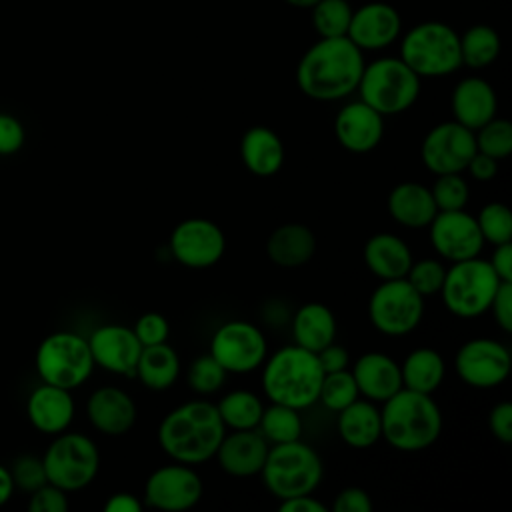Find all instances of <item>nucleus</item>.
Instances as JSON below:
<instances>
[{
    "label": "nucleus",
    "mask_w": 512,
    "mask_h": 512,
    "mask_svg": "<svg viewBox=\"0 0 512 512\" xmlns=\"http://www.w3.org/2000/svg\"><path fill=\"white\" fill-rule=\"evenodd\" d=\"M260 476L274 498L286 500L292 496L312 494L322 482L324 464L310 444L292 440L272 444L268 448Z\"/></svg>",
    "instance_id": "nucleus-6"
},
{
    "label": "nucleus",
    "mask_w": 512,
    "mask_h": 512,
    "mask_svg": "<svg viewBox=\"0 0 512 512\" xmlns=\"http://www.w3.org/2000/svg\"><path fill=\"white\" fill-rule=\"evenodd\" d=\"M402 34V16L388 2H366L352 10L346 36L362 52H378L392 46Z\"/></svg>",
    "instance_id": "nucleus-18"
},
{
    "label": "nucleus",
    "mask_w": 512,
    "mask_h": 512,
    "mask_svg": "<svg viewBox=\"0 0 512 512\" xmlns=\"http://www.w3.org/2000/svg\"><path fill=\"white\" fill-rule=\"evenodd\" d=\"M170 254L186 268H210L226 252L224 230L208 218H186L178 222L168 240Z\"/></svg>",
    "instance_id": "nucleus-15"
},
{
    "label": "nucleus",
    "mask_w": 512,
    "mask_h": 512,
    "mask_svg": "<svg viewBox=\"0 0 512 512\" xmlns=\"http://www.w3.org/2000/svg\"><path fill=\"white\" fill-rule=\"evenodd\" d=\"M424 316V296L406 278L380 280L368 298V318L384 336H406Z\"/></svg>",
    "instance_id": "nucleus-11"
},
{
    "label": "nucleus",
    "mask_w": 512,
    "mask_h": 512,
    "mask_svg": "<svg viewBox=\"0 0 512 512\" xmlns=\"http://www.w3.org/2000/svg\"><path fill=\"white\" fill-rule=\"evenodd\" d=\"M280 512H328V506L312 494H302L280 500Z\"/></svg>",
    "instance_id": "nucleus-54"
},
{
    "label": "nucleus",
    "mask_w": 512,
    "mask_h": 512,
    "mask_svg": "<svg viewBox=\"0 0 512 512\" xmlns=\"http://www.w3.org/2000/svg\"><path fill=\"white\" fill-rule=\"evenodd\" d=\"M144 506L142 500H138L134 494L130 492H116L112 494L106 504L104 510L106 512H140Z\"/></svg>",
    "instance_id": "nucleus-55"
},
{
    "label": "nucleus",
    "mask_w": 512,
    "mask_h": 512,
    "mask_svg": "<svg viewBox=\"0 0 512 512\" xmlns=\"http://www.w3.org/2000/svg\"><path fill=\"white\" fill-rule=\"evenodd\" d=\"M218 416L226 430H252L258 426L264 404L258 394L250 390H230L216 404Z\"/></svg>",
    "instance_id": "nucleus-35"
},
{
    "label": "nucleus",
    "mask_w": 512,
    "mask_h": 512,
    "mask_svg": "<svg viewBox=\"0 0 512 512\" xmlns=\"http://www.w3.org/2000/svg\"><path fill=\"white\" fill-rule=\"evenodd\" d=\"M382 438L400 452L430 448L442 432V412L432 394L400 388L380 408Z\"/></svg>",
    "instance_id": "nucleus-3"
},
{
    "label": "nucleus",
    "mask_w": 512,
    "mask_h": 512,
    "mask_svg": "<svg viewBox=\"0 0 512 512\" xmlns=\"http://www.w3.org/2000/svg\"><path fill=\"white\" fill-rule=\"evenodd\" d=\"M334 136L344 150L366 154L384 138V116L360 98L352 100L336 112Z\"/></svg>",
    "instance_id": "nucleus-20"
},
{
    "label": "nucleus",
    "mask_w": 512,
    "mask_h": 512,
    "mask_svg": "<svg viewBox=\"0 0 512 512\" xmlns=\"http://www.w3.org/2000/svg\"><path fill=\"white\" fill-rule=\"evenodd\" d=\"M352 10L354 8L348 0H318L310 8V22L318 38L346 36Z\"/></svg>",
    "instance_id": "nucleus-37"
},
{
    "label": "nucleus",
    "mask_w": 512,
    "mask_h": 512,
    "mask_svg": "<svg viewBox=\"0 0 512 512\" xmlns=\"http://www.w3.org/2000/svg\"><path fill=\"white\" fill-rule=\"evenodd\" d=\"M226 376H228V372L208 352L190 362L188 372H186V382H188L190 390H194L196 394L208 396V394L218 392L224 386Z\"/></svg>",
    "instance_id": "nucleus-41"
},
{
    "label": "nucleus",
    "mask_w": 512,
    "mask_h": 512,
    "mask_svg": "<svg viewBox=\"0 0 512 512\" xmlns=\"http://www.w3.org/2000/svg\"><path fill=\"white\" fill-rule=\"evenodd\" d=\"M204 484L190 464L174 462L156 468L144 484V504L156 510L182 512L196 506Z\"/></svg>",
    "instance_id": "nucleus-16"
},
{
    "label": "nucleus",
    "mask_w": 512,
    "mask_h": 512,
    "mask_svg": "<svg viewBox=\"0 0 512 512\" xmlns=\"http://www.w3.org/2000/svg\"><path fill=\"white\" fill-rule=\"evenodd\" d=\"M226 426L208 400H188L170 410L158 426V444L166 456L182 464H202L214 458Z\"/></svg>",
    "instance_id": "nucleus-2"
},
{
    "label": "nucleus",
    "mask_w": 512,
    "mask_h": 512,
    "mask_svg": "<svg viewBox=\"0 0 512 512\" xmlns=\"http://www.w3.org/2000/svg\"><path fill=\"white\" fill-rule=\"evenodd\" d=\"M476 150L496 160H504L512 152V124L506 118L494 116L484 126L474 130Z\"/></svg>",
    "instance_id": "nucleus-39"
},
{
    "label": "nucleus",
    "mask_w": 512,
    "mask_h": 512,
    "mask_svg": "<svg viewBox=\"0 0 512 512\" xmlns=\"http://www.w3.org/2000/svg\"><path fill=\"white\" fill-rule=\"evenodd\" d=\"M444 276H446V266L440 260L422 258V260L412 262V266L404 278L410 282V286L416 292H420L426 298V296L440 294Z\"/></svg>",
    "instance_id": "nucleus-43"
},
{
    "label": "nucleus",
    "mask_w": 512,
    "mask_h": 512,
    "mask_svg": "<svg viewBox=\"0 0 512 512\" xmlns=\"http://www.w3.org/2000/svg\"><path fill=\"white\" fill-rule=\"evenodd\" d=\"M374 504L370 494L360 486H348L340 490L328 510L332 512H372Z\"/></svg>",
    "instance_id": "nucleus-47"
},
{
    "label": "nucleus",
    "mask_w": 512,
    "mask_h": 512,
    "mask_svg": "<svg viewBox=\"0 0 512 512\" xmlns=\"http://www.w3.org/2000/svg\"><path fill=\"white\" fill-rule=\"evenodd\" d=\"M430 194L438 210H464L470 200V188L462 172L440 174L434 180Z\"/></svg>",
    "instance_id": "nucleus-42"
},
{
    "label": "nucleus",
    "mask_w": 512,
    "mask_h": 512,
    "mask_svg": "<svg viewBox=\"0 0 512 512\" xmlns=\"http://www.w3.org/2000/svg\"><path fill=\"white\" fill-rule=\"evenodd\" d=\"M270 444L266 438L256 430H232L226 432L222 442L218 444L214 458L230 476L248 478L260 474Z\"/></svg>",
    "instance_id": "nucleus-21"
},
{
    "label": "nucleus",
    "mask_w": 512,
    "mask_h": 512,
    "mask_svg": "<svg viewBox=\"0 0 512 512\" xmlns=\"http://www.w3.org/2000/svg\"><path fill=\"white\" fill-rule=\"evenodd\" d=\"M474 218L484 242L496 246L512 240V214L504 202L484 204Z\"/></svg>",
    "instance_id": "nucleus-40"
},
{
    "label": "nucleus",
    "mask_w": 512,
    "mask_h": 512,
    "mask_svg": "<svg viewBox=\"0 0 512 512\" xmlns=\"http://www.w3.org/2000/svg\"><path fill=\"white\" fill-rule=\"evenodd\" d=\"M46 480L64 492L92 484L100 470V452L92 438L80 432H60L42 456Z\"/></svg>",
    "instance_id": "nucleus-10"
},
{
    "label": "nucleus",
    "mask_w": 512,
    "mask_h": 512,
    "mask_svg": "<svg viewBox=\"0 0 512 512\" xmlns=\"http://www.w3.org/2000/svg\"><path fill=\"white\" fill-rule=\"evenodd\" d=\"M294 344L318 352L336 336V316L322 302H306L292 316Z\"/></svg>",
    "instance_id": "nucleus-31"
},
{
    "label": "nucleus",
    "mask_w": 512,
    "mask_h": 512,
    "mask_svg": "<svg viewBox=\"0 0 512 512\" xmlns=\"http://www.w3.org/2000/svg\"><path fill=\"white\" fill-rule=\"evenodd\" d=\"M488 430L502 444L512 442V404L508 400L492 406L488 414Z\"/></svg>",
    "instance_id": "nucleus-50"
},
{
    "label": "nucleus",
    "mask_w": 512,
    "mask_h": 512,
    "mask_svg": "<svg viewBox=\"0 0 512 512\" xmlns=\"http://www.w3.org/2000/svg\"><path fill=\"white\" fill-rule=\"evenodd\" d=\"M500 282L490 262L480 256L450 262L440 288L442 304L458 318H476L488 312Z\"/></svg>",
    "instance_id": "nucleus-8"
},
{
    "label": "nucleus",
    "mask_w": 512,
    "mask_h": 512,
    "mask_svg": "<svg viewBox=\"0 0 512 512\" xmlns=\"http://www.w3.org/2000/svg\"><path fill=\"white\" fill-rule=\"evenodd\" d=\"M90 424L106 436H124L136 424V402L118 386L96 388L86 402Z\"/></svg>",
    "instance_id": "nucleus-22"
},
{
    "label": "nucleus",
    "mask_w": 512,
    "mask_h": 512,
    "mask_svg": "<svg viewBox=\"0 0 512 512\" xmlns=\"http://www.w3.org/2000/svg\"><path fill=\"white\" fill-rule=\"evenodd\" d=\"M318 356V362H320V368L324 374L328 372H338V370H344L348 368L350 364V354L344 346L336 344V342H330L328 346H324L322 350L316 352Z\"/></svg>",
    "instance_id": "nucleus-51"
},
{
    "label": "nucleus",
    "mask_w": 512,
    "mask_h": 512,
    "mask_svg": "<svg viewBox=\"0 0 512 512\" xmlns=\"http://www.w3.org/2000/svg\"><path fill=\"white\" fill-rule=\"evenodd\" d=\"M316 252L314 232L300 222L280 224L266 240V256L280 268H298Z\"/></svg>",
    "instance_id": "nucleus-29"
},
{
    "label": "nucleus",
    "mask_w": 512,
    "mask_h": 512,
    "mask_svg": "<svg viewBox=\"0 0 512 512\" xmlns=\"http://www.w3.org/2000/svg\"><path fill=\"white\" fill-rule=\"evenodd\" d=\"M474 152V132L456 120L432 126L420 144L422 164L436 176L464 172Z\"/></svg>",
    "instance_id": "nucleus-14"
},
{
    "label": "nucleus",
    "mask_w": 512,
    "mask_h": 512,
    "mask_svg": "<svg viewBox=\"0 0 512 512\" xmlns=\"http://www.w3.org/2000/svg\"><path fill=\"white\" fill-rule=\"evenodd\" d=\"M356 398H360V392L348 368L324 374L320 392H318V402H322L328 410L340 412L342 408L352 404Z\"/></svg>",
    "instance_id": "nucleus-38"
},
{
    "label": "nucleus",
    "mask_w": 512,
    "mask_h": 512,
    "mask_svg": "<svg viewBox=\"0 0 512 512\" xmlns=\"http://www.w3.org/2000/svg\"><path fill=\"white\" fill-rule=\"evenodd\" d=\"M14 492V482L10 476V470L0 464V506H4Z\"/></svg>",
    "instance_id": "nucleus-56"
},
{
    "label": "nucleus",
    "mask_w": 512,
    "mask_h": 512,
    "mask_svg": "<svg viewBox=\"0 0 512 512\" xmlns=\"http://www.w3.org/2000/svg\"><path fill=\"white\" fill-rule=\"evenodd\" d=\"M210 354L228 374H250L268 356L264 332L248 320H228L210 338Z\"/></svg>",
    "instance_id": "nucleus-12"
},
{
    "label": "nucleus",
    "mask_w": 512,
    "mask_h": 512,
    "mask_svg": "<svg viewBox=\"0 0 512 512\" xmlns=\"http://www.w3.org/2000/svg\"><path fill=\"white\" fill-rule=\"evenodd\" d=\"M284 144L268 126H252L240 138V158L246 170L260 178L274 176L284 164Z\"/></svg>",
    "instance_id": "nucleus-28"
},
{
    "label": "nucleus",
    "mask_w": 512,
    "mask_h": 512,
    "mask_svg": "<svg viewBox=\"0 0 512 512\" xmlns=\"http://www.w3.org/2000/svg\"><path fill=\"white\" fill-rule=\"evenodd\" d=\"M72 390L46 384L42 382L38 388H34L26 400V414L30 424L44 434L56 436L74 420V398L70 394Z\"/></svg>",
    "instance_id": "nucleus-23"
},
{
    "label": "nucleus",
    "mask_w": 512,
    "mask_h": 512,
    "mask_svg": "<svg viewBox=\"0 0 512 512\" xmlns=\"http://www.w3.org/2000/svg\"><path fill=\"white\" fill-rule=\"evenodd\" d=\"M460 38V60L462 66H468L472 70H482L496 62L500 56L502 40L496 28L490 24H472L468 26Z\"/></svg>",
    "instance_id": "nucleus-34"
},
{
    "label": "nucleus",
    "mask_w": 512,
    "mask_h": 512,
    "mask_svg": "<svg viewBox=\"0 0 512 512\" xmlns=\"http://www.w3.org/2000/svg\"><path fill=\"white\" fill-rule=\"evenodd\" d=\"M26 132L22 122L12 114H0V156H10L24 146Z\"/></svg>",
    "instance_id": "nucleus-48"
},
{
    "label": "nucleus",
    "mask_w": 512,
    "mask_h": 512,
    "mask_svg": "<svg viewBox=\"0 0 512 512\" xmlns=\"http://www.w3.org/2000/svg\"><path fill=\"white\" fill-rule=\"evenodd\" d=\"M512 368L510 350L494 338H472L464 342L454 356L458 378L476 390L500 386Z\"/></svg>",
    "instance_id": "nucleus-13"
},
{
    "label": "nucleus",
    "mask_w": 512,
    "mask_h": 512,
    "mask_svg": "<svg viewBox=\"0 0 512 512\" xmlns=\"http://www.w3.org/2000/svg\"><path fill=\"white\" fill-rule=\"evenodd\" d=\"M428 236L434 252L448 262L480 256L486 244L476 218L466 210H438L428 224Z\"/></svg>",
    "instance_id": "nucleus-17"
},
{
    "label": "nucleus",
    "mask_w": 512,
    "mask_h": 512,
    "mask_svg": "<svg viewBox=\"0 0 512 512\" xmlns=\"http://www.w3.org/2000/svg\"><path fill=\"white\" fill-rule=\"evenodd\" d=\"M68 492L46 482L34 492H30L28 510L30 512H66L68 510Z\"/></svg>",
    "instance_id": "nucleus-46"
},
{
    "label": "nucleus",
    "mask_w": 512,
    "mask_h": 512,
    "mask_svg": "<svg viewBox=\"0 0 512 512\" xmlns=\"http://www.w3.org/2000/svg\"><path fill=\"white\" fill-rule=\"evenodd\" d=\"M324 372L316 352L288 344L262 362V390L270 402L306 410L318 402Z\"/></svg>",
    "instance_id": "nucleus-4"
},
{
    "label": "nucleus",
    "mask_w": 512,
    "mask_h": 512,
    "mask_svg": "<svg viewBox=\"0 0 512 512\" xmlns=\"http://www.w3.org/2000/svg\"><path fill=\"white\" fill-rule=\"evenodd\" d=\"M488 310L492 312L494 322L500 326V330L510 334L512 332V282H500Z\"/></svg>",
    "instance_id": "nucleus-49"
},
{
    "label": "nucleus",
    "mask_w": 512,
    "mask_h": 512,
    "mask_svg": "<svg viewBox=\"0 0 512 512\" xmlns=\"http://www.w3.org/2000/svg\"><path fill=\"white\" fill-rule=\"evenodd\" d=\"M8 470H10L14 488H20L26 492H34L36 488H40L42 484L48 482L42 458L32 456V454L18 456Z\"/></svg>",
    "instance_id": "nucleus-44"
},
{
    "label": "nucleus",
    "mask_w": 512,
    "mask_h": 512,
    "mask_svg": "<svg viewBox=\"0 0 512 512\" xmlns=\"http://www.w3.org/2000/svg\"><path fill=\"white\" fill-rule=\"evenodd\" d=\"M450 108L454 120L474 132L496 116L498 96L488 80L480 76H466L454 86Z\"/></svg>",
    "instance_id": "nucleus-24"
},
{
    "label": "nucleus",
    "mask_w": 512,
    "mask_h": 512,
    "mask_svg": "<svg viewBox=\"0 0 512 512\" xmlns=\"http://www.w3.org/2000/svg\"><path fill=\"white\" fill-rule=\"evenodd\" d=\"M366 268L380 280L404 278L414 258L410 246L392 232L372 234L362 250Z\"/></svg>",
    "instance_id": "nucleus-26"
},
{
    "label": "nucleus",
    "mask_w": 512,
    "mask_h": 512,
    "mask_svg": "<svg viewBox=\"0 0 512 512\" xmlns=\"http://www.w3.org/2000/svg\"><path fill=\"white\" fill-rule=\"evenodd\" d=\"M422 78L412 72L400 56H382L364 64L358 98L378 114L396 116L412 108L420 96Z\"/></svg>",
    "instance_id": "nucleus-7"
},
{
    "label": "nucleus",
    "mask_w": 512,
    "mask_h": 512,
    "mask_svg": "<svg viewBox=\"0 0 512 512\" xmlns=\"http://www.w3.org/2000/svg\"><path fill=\"white\" fill-rule=\"evenodd\" d=\"M400 376L402 388L422 394H434L446 376V362L438 350L430 346H420L406 354L400 364Z\"/></svg>",
    "instance_id": "nucleus-32"
},
{
    "label": "nucleus",
    "mask_w": 512,
    "mask_h": 512,
    "mask_svg": "<svg viewBox=\"0 0 512 512\" xmlns=\"http://www.w3.org/2000/svg\"><path fill=\"white\" fill-rule=\"evenodd\" d=\"M364 64V52L348 36L318 38L296 64V86L316 102L344 100L356 92Z\"/></svg>",
    "instance_id": "nucleus-1"
},
{
    "label": "nucleus",
    "mask_w": 512,
    "mask_h": 512,
    "mask_svg": "<svg viewBox=\"0 0 512 512\" xmlns=\"http://www.w3.org/2000/svg\"><path fill=\"white\" fill-rule=\"evenodd\" d=\"M256 430L266 438L268 444H284L300 440L302 436V416L300 410L272 402L262 410Z\"/></svg>",
    "instance_id": "nucleus-36"
},
{
    "label": "nucleus",
    "mask_w": 512,
    "mask_h": 512,
    "mask_svg": "<svg viewBox=\"0 0 512 512\" xmlns=\"http://www.w3.org/2000/svg\"><path fill=\"white\" fill-rule=\"evenodd\" d=\"M134 376L150 390H168L180 376V356L168 342L142 346Z\"/></svg>",
    "instance_id": "nucleus-33"
},
{
    "label": "nucleus",
    "mask_w": 512,
    "mask_h": 512,
    "mask_svg": "<svg viewBox=\"0 0 512 512\" xmlns=\"http://www.w3.org/2000/svg\"><path fill=\"white\" fill-rule=\"evenodd\" d=\"M350 372L354 376L360 396L372 402H384L402 388L400 364L378 350L358 356Z\"/></svg>",
    "instance_id": "nucleus-25"
},
{
    "label": "nucleus",
    "mask_w": 512,
    "mask_h": 512,
    "mask_svg": "<svg viewBox=\"0 0 512 512\" xmlns=\"http://www.w3.org/2000/svg\"><path fill=\"white\" fill-rule=\"evenodd\" d=\"M336 430L342 442L350 448H370L382 438L380 408L372 400L356 398L338 412Z\"/></svg>",
    "instance_id": "nucleus-30"
},
{
    "label": "nucleus",
    "mask_w": 512,
    "mask_h": 512,
    "mask_svg": "<svg viewBox=\"0 0 512 512\" xmlns=\"http://www.w3.org/2000/svg\"><path fill=\"white\" fill-rule=\"evenodd\" d=\"M388 214L404 228H428L438 208L430 188L420 182H400L388 194Z\"/></svg>",
    "instance_id": "nucleus-27"
},
{
    "label": "nucleus",
    "mask_w": 512,
    "mask_h": 512,
    "mask_svg": "<svg viewBox=\"0 0 512 512\" xmlns=\"http://www.w3.org/2000/svg\"><path fill=\"white\" fill-rule=\"evenodd\" d=\"M94 366L120 376H134L142 344L124 324H102L86 338Z\"/></svg>",
    "instance_id": "nucleus-19"
},
{
    "label": "nucleus",
    "mask_w": 512,
    "mask_h": 512,
    "mask_svg": "<svg viewBox=\"0 0 512 512\" xmlns=\"http://www.w3.org/2000/svg\"><path fill=\"white\" fill-rule=\"evenodd\" d=\"M282 2H286L288 6H292V8H302V10H310L318 0H282Z\"/></svg>",
    "instance_id": "nucleus-57"
},
{
    "label": "nucleus",
    "mask_w": 512,
    "mask_h": 512,
    "mask_svg": "<svg viewBox=\"0 0 512 512\" xmlns=\"http://www.w3.org/2000/svg\"><path fill=\"white\" fill-rule=\"evenodd\" d=\"M398 40L402 62L420 78H442L462 66L458 32L446 22H418Z\"/></svg>",
    "instance_id": "nucleus-5"
},
{
    "label": "nucleus",
    "mask_w": 512,
    "mask_h": 512,
    "mask_svg": "<svg viewBox=\"0 0 512 512\" xmlns=\"http://www.w3.org/2000/svg\"><path fill=\"white\" fill-rule=\"evenodd\" d=\"M132 330L142 346H154V344L168 342V336H170V324L160 312L142 314L136 320V324L132 326Z\"/></svg>",
    "instance_id": "nucleus-45"
},
{
    "label": "nucleus",
    "mask_w": 512,
    "mask_h": 512,
    "mask_svg": "<svg viewBox=\"0 0 512 512\" xmlns=\"http://www.w3.org/2000/svg\"><path fill=\"white\" fill-rule=\"evenodd\" d=\"M466 170L470 172V176L478 182H490L496 178L498 174V160L488 156V154H482V152H474V156L470 158Z\"/></svg>",
    "instance_id": "nucleus-52"
},
{
    "label": "nucleus",
    "mask_w": 512,
    "mask_h": 512,
    "mask_svg": "<svg viewBox=\"0 0 512 512\" xmlns=\"http://www.w3.org/2000/svg\"><path fill=\"white\" fill-rule=\"evenodd\" d=\"M34 364L42 382L66 390L82 386L94 370L88 340L68 330L48 334L36 350Z\"/></svg>",
    "instance_id": "nucleus-9"
},
{
    "label": "nucleus",
    "mask_w": 512,
    "mask_h": 512,
    "mask_svg": "<svg viewBox=\"0 0 512 512\" xmlns=\"http://www.w3.org/2000/svg\"><path fill=\"white\" fill-rule=\"evenodd\" d=\"M488 262L502 282H512V242L496 244Z\"/></svg>",
    "instance_id": "nucleus-53"
}]
</instances>
